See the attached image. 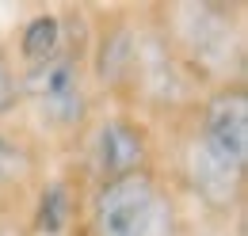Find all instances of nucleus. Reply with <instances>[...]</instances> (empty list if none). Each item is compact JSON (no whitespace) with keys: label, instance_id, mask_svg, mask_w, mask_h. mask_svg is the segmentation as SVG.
I'll list each match as a JSON object with an SVG mask.
<instances>
[{"label":"nucleus","instance_id":"1","mask_svg":"<svg viewBox=\"0 0 248 236\" xmlns=\"http://www.w3.org/2000/svg\"><path fill=\"white\" fill-rule=\"evenodd\" d=\"M172 54L202 88L245 84V19L229 4H172L156 12Z\"/></svg>","mask_w":248,"mask_h":236},{"label":"nucleus","instance_id":"2","mask_svg":"<svg viewBox=\"0 0 248 236\" xmlns=\"http://www.w3.org/2000/svg\"><path fill=\"white\" fill-rule=\"evenodd\" d=\"M19 99L34 130L54 141L84 137L95 118V88L88 80V46H69L65 54L19 69Z\"/></svg>","mask_w":248,"mask_h":236},{"label":"nucleus","instance_id":"3","mask_svg":"<svg viewBox=\"0 0 248 236\" xmlns=\"http://www.w3.org/2000/svg\"><path fill=\"white\" fill-rule=\"evenodd\" d=\"M184 225L176 191L156 172L95 183L84 202V236H184Z\"/></svg>","mask_w":248,"mask_h":236},{"label":"nucleus","instance_id":"4","mask_svg":"<svg viewBox=\"0 0 248 236\" xmlns=\"http://www.w3.org/2000/svg\"><path fill=\"white\" fill-rule=\"evenodd\" d=\"M202 84L187 73V65L168 46V38L156 27V15H145L141 27V50L134 65V80L126 91V103H141L156 115H191L202 99Z\"/></svg>","mask_w":248,"mask_h":236},{"label":"nucleus","instance_id":"5","mask_svg":"<svg viewBox=\"0 0 248 236\" xmlns=\"http://www.w3.org/2000/svg\"><path fill=\"white\" fill-rule=\"evenodd\" d=\"M84 152H88V172L95 183H115V179L153 172V137L149 126L134 111L115 107L88 122L84 130Z\"/></svg>","mask_w":248,"mask_h":236},{"label":"nucleus","instance_id":"6","mask_svg":"<svg viewBox=\"0 0 248 236\" xmlns=\"http://www.w3.org/2000/svg\"><path fill=\"white\" fill-rule=\"evenodd\" d=\"M141 27H145V15H138V12H107L92 27L88 80H92L95 91H107V95L126 103L138 50H141Z\"/></svg>","mask_w":248,"mask_h":236},{"label":"nucleus","instance_id":"7","mask_svg":"<svg viewBox=\"0 0 248 236\" xmlns=\"http://www.w3.org/2000/svg\"><path fill=\"white\" fill-rule=\"evenodd\" d=\"M77 12H34L31 19H23V27L16 34V65H38L65 54L69 46H88L92 27L77 34Z\"/></svg>","mask_w":248,"mask_h":236},{"label":"nucleus","instance_id":"8","mask_svg":"<svg viewBox=\"0 0 248 236\" xmlns=\"http://www.w3.org/2000/svg\"><path fill=\"white\" fill-rule=\"evenodd\" d=\"M77 213H80V198H77V187L73 179H46L38 187V198H34V213H31V229L34 236H65L77 225Z\"/></svg>","mask_w":248,"mask_h":236},{"label":"nucleus","instance_id":"9","mask_svg":"<svg viewBox=\"0 0 248 236\" xmlns=\"http://www.w3.org/2000/svg\"><path fill=\"white\" fill-rule=\"evenodd\" d=\"M34 179H38V152H34V145L23 133H16V130H8L0 122V194H19Z\"/></svg>","mask_w":248,"mask_h":236},{"label":"nucleus","instance_id":"10","mask_svg":"<svg viewBox=\"0 0 248 236\" xmlns=\"http://www.w3.org/2000/svg\"><path fill=\"white\" fill-rule=\"evenodd\" d=\"M23 111V99H19V65L8 42H0V122H8L12 115Z\"/></svg>","mask_w":248,"mask_h":236},{"label":"nucleus","instance_id":"11","mask_svg":"<svg viewBox=\"0 0 248 236\" xmlns=\"http://www.w3.org/2000/svg\"><path fill=\"white\" fill-rule=\"evenodd\" d=\"M184 236H241V229H229V221L202 217L199 225H184Z\"/></svg>","mask_w":248,"mask_h":236}]
</instances>
